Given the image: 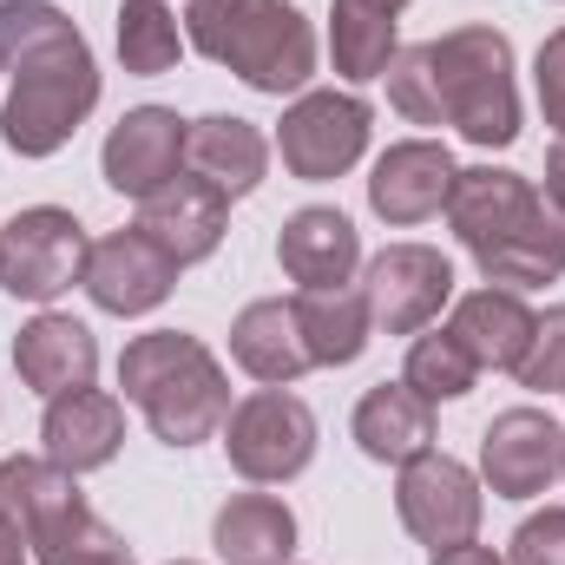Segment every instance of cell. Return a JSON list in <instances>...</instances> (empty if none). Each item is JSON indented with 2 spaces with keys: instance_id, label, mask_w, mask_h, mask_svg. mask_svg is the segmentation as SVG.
Returning <instances> with one entry per match:
<instances>
[{
  "instance_id": "6da1fadb",
  "label": "cell",
  "mask_w": 565,
  "mask_h": 565,
  "mask_svg": "<svg viewBox=\"0 0 565 565\" xmlns=\"http://www.w3.org/2000/svg\"><path fill=\"white\" fill-rule=\"evenodd\" d=\"M388 79V106L408 126H454L480 151H507L520 139V86H513V40L487 20L402 46Z\"/></svg>"
},
{
  "instance_id": "7a4b0ae2",
  "label": "cell",
  "mask_w": 565,
  "mask_h": 565,
  "mask_svg": "<svg viewBox=\"0 0 565 565\" xmlns=\"http://www.w3.org/2000/svg\"><path fill=\"white\" fill-rule=\"evenodd\" d=\"M447 231L500 289H540L565 277V217L533 178L507 164H467L447 191Z\"/></svg>"
},
{
  "instance_id": "3957f363",
  "label": "cell",
  "mask_w": 565,
  "mask_h": 565,
  "mask_svg": "<svg viewBox=\"0 0 565 565\" xmlns=\"http://www.w3.org/2000/svg\"><path fill=\"white\" fill-rule=\"evenodd\" d=\"M119 388L164 447H198L231 422V375L224 362L184 329H145L119 355Z\"/></svg>"
},
{
  "instance_id": "277c9868",
  "label": "cell",
  "mask_w": 565,
  "mask_h": 565,
  "mask_svg": "<svg viewBox=\"0 0 565 565\" xmlns=\"http://www.w3.org/2000/svg\"><path fill=\"white\" fill-rule=\"evenodd\" d=\"M184 40L237 73L250 93H309L316 79V26L302 20L296 0H191L184 7Z\"/></svg>"
},
{
  "instance_id": "5b68a950",
  "label": "cell",
  "mask_w": 565,
  "mask_h": 565,
  "mask_svg": "<svg viewBox=\"0 0 565 565\" xmlns=\"http://www.w3.org/2000/svg\"><path fill=\"white\" fill-rule=\"evenodd\" d=\"M93 106H99V60H93L86 33L66 20L7 66L0 145L13 158H53L93 119Z\"/></svg>"
},
{
  "instance_id": "8992f818",
  "label": "cell",
  "mask_w": 565,
  "mask_h": 565,
  "mask_svg": "<svg viewBox=\"0 0 565 565\" xmlns=\"http://www.w3.org/2000/svg\"><path fill=\"white\" fill-rule=\"evenodd\" d=\"M0 513L26 533L33 565H139L126 533L86 507L79 473H60L46 454L0 460Z\"/></svg>"
},
{
  "instance_id": "52a82bcc",
  "label": "cell",
  "mask_w": 565,
  "mask_h": 565,
  "mask_svg": "<svg viewBox=\"0 0 565 565\" xmlns=\"http://www.w3.org/2000/svg\"><path fill=\"white\" fill-rule=\"evenodd\" d=\"M369 132H375V106L362 93H335V86L296 93L277 126L282 171L302 178V184H329V178H342V171L362 164Z\"/></svg>"
},
{
  "instance_id": "ba28073f",
  "label": "cell",
  "mask_w": 565,
  "mask_h": 565,
  "mask_svg": "<svg viewBox=\"0 0 565 565\" xmlns=\"http://www.w3.org/2000/svg\"><path fill=\"white\" fill-rule=\"evenodd\" d=\"M86 224L60 204H33V211H13L7 231H0V289L13 302H60L73 282L86 277Z\"/></svg>"
},
{
  "instance_id": "9c48e42d",
  "label": "cell",
  "mask_w": 565,
  "mask_h": 565,
  "mask_svg": "<svg viewBox=\"0 0 565 565\" xmlns=\"http://www.w3.org/2000/svg\"><path fill=\"white\" fill-rule=\"evenodd\" d=\"M224 454L250 487H289L316 460V415L289 388H257L231 408L224 422Z\"/></svg>"
},
{
  "instance_id": "30bf717a",
  "label": "cell",
  "mask_w": 565,
  "mask_h": 565,
  "mask_svg": "<svg viewBox=\"0 0 565 565\" xmlns=\"http://www.w3.org/2000/svg\"><path fill=\"white\" fill-rule=\"evenodd\" d=\"M395 513L408 526V540H422L427 553H447V546H467L480 533V513H487V493H480V473L460 467L454 454H415L395 480Z\"/></svg>"
},
{
  "instance_id": "8fae6325",
  "label": "cell",
  "mask_w": 565,
  "mask_h": 565,
  "mask_svg": "<svg viewBox=\"0 0 565 565\" xmlns=\"http://www.w3.org/2000/svg\"><path fill=\"white\" fill-rule=\"evenodd\" d=\"M362 296L382 335H422L454 302V264L434 244H388L382 257H369Z\"/></svg>"
},
{
  "instance_id": "7c38bea8",
  "label": "cell",
  "mask_w": 565,
  "mask_h": 565,
  "mask_svg": "<svg viewBox=\"0 0 565 565\" xmlns=\"http://www.w3.org/2000/svg\"><path fill=\"white\" fill-rule=\"evenodd\" d=\"M565 473V427L546 408H507L480 434V487L493 500H540Z\"/></svg>"
},
{
  "instance_id": "4fadbf2b",
  "label": "cell",
  "mask_w": 565,
  "mask_h": 565,
  "mask_svg": "<svg viewBox=\"0 0 565 565\" xmlns=\"http://www.w3.org/2000/svg\"><path fill=\"white\" fill-rule=\"evenodd\" d=\"M184 132H191V119H178L171 106H132L106 145H99V171H106V184L119 191V198H151V191H164L178 171H184Z\"/></svg>"
},
{
  "instance_id": "5bb4252c",
  "label": "cell",
  "mask_w": 565,
  "mask_h": 565,
  "mask_svg": "<svg viewBox=\"0 0 565 565\" xmlns=\"http://www.w3.org/2000/svg\"><path fill=\"white\" fill-rule=\"evenodd\" d=\"M79 289H86L106 316H151V309L178 289V264L132 224V231H113V237H99V244L86 250Z\"/></svg>"
},
{
  "instance_id": "9a60e30c",
  "label": "cell",
  "mask_w": 565,
  "mask_h": 565,
  "mask_svg": "<svg viewBox=\"0 0 565 565\" xmlns=\"http://www.w3.org/2000/svg\"><path fill=\"white\" fill-rule=\"evenodd\" d=\"M139 231L178 264V270H184V264H204V257H217V244H224V231H231V198H224L217 184L178 171L164 191L139 198Z\"/></svg>"
},
{
  "instance_id": "2e32d148",
  "label": "cell",
  "mask_w": 565,
  "mask_h": 565,
  "mask_svg": "<svg viewBox=\"0 0 565 565\" xmlns=\"http://www.w3.org/2000/svg\"><path fill=\"white\" fill-rule=\"evenodd\" d=\"M454 151L440 139H402L388 145L369 171V211L395 231L427 224L434 211H447V191H454Z\"/></svg>"
},
{
  "instance_id": "e0dca14e",
  "label": "cell",
  "mask_w": 565,
  "mask_h": 565,
  "mask_svg": "<svg viewBox=\"0 0 565 565\" xmlns=\"http://www.w3.org/2000/svg\"><path fill=\"white\" fill-rule=\"evenodd\" d=\"M126 447V402L106 395V388H73V395H53L46 415H40V454L60 467V473H99L113 467Z\"/></svg>"
},
{
  "instance_id": "ac0fdd59",
  "label": "cell",
  "mask_w": 565,
  "mask_h": 565,
  "mask_svg": "<svg viewBox=\"0 0 565 565\" xmlns=\"http://www.w3.org/2000/svg\"><path fill=\"white\" fill-rule=\"evenodd\" d=\"M277 264L296 289H342L362 270V231L335 204H302L296 217H282Z\"/></svg>"
},
{
  "instance_id": "d6986e66",
  "label": "cell",
  "mask_w": 565,
  "mask_h": 565,
  "mask_svg": "<svg viewBox=\"0 0 565 565\" xmlns=\"http://www.w3.org/2000/svg\"><path fill=\"white\" fill-rule=\"evenodd\" d=\"M13 369L33 395H73V388H93L99 375V342L79 316H60V309H40L20 335H13Z\"/></svg>"
},
{
  "instance_id": "ffe728a7",
  "label": "cell",
  "mask_w": 565,
  "mask_h": 565,
  "mask_svg": "<svg viewBox=\"0 0 565 565\" xmlns=\"http://www.w3.org/2000/svg\"><path fill=\"white\" fill-rule=\"evenodd\" d=\"M184 171L204 178V184H217L237 204V198H250L270 178V139L250 119H237V113H204L184 132Z\"/></svg>"
},
{
  "instance_id": "44dd1931",
  "label": "cell",
  "mask_w": 565,
  "mask_h": 565,
  "mask_svg": "<svg viewBox=\"0 0 565 565\" xmlns=\"http://www.w3.org/2000/svg\"><path fill=\"white\" fill-rule=\"evenodd\" d=\"M231 362L264 382V388H289L296 375H309V342H302V322H296V296H264V302H244L237 322H231Z\"/></svg>"
},
{
  "instance_id": "7402d4cb",
  "label": "cell",
  "mask_w": 565,
  "mask_h": 565,
  "mask_svg": "<svg viewBox=\"0 0 565 565\" xmlns=\"http://www.w3.org/2000/svg\"><path fill=\"white\" fill-rule=\"evenodd\" d=\"M533 322H540V316L526 309L520 289L487 282V289L454 296L447 335L473 355V369H520V355H526V342H533Z\"/></svg>"
},
{
  "instance_id": "603a6c76",
  "label": "cell",
  "mask_w": 565,
  "mask_h": 565,
  "mask_svg": "<svg viewBox=\"0 0 565 565\" xmlns=\"http://www.w3.org/2000/svg\"><path fill=\"white\" fill-rule=\"evenodd\" d=\"M349 434H355V447H362L369 460H382V467H408L415 454L434 447V408H427L408 382H375V388L355 402Z\"/></svg>"
},
{
  "instance_id": "cb8c5ba5",
  "label": "cell",
  "mask_w": 565,
  "mask_h": 565,
  "mask_svg": "<svg viewBox=\"0 0 565 565\" xmlns=\"http://www.w3.org/2000/svg\"><path fill=\"white\" fill-rule=\"evenodd\" d=\"M211 546L224 565H289L296 553V513L277 493H231L211 520Z\"/></svg>"
},
{
  "instance_id": "d4e9b609",
  "label": "cell",
  "mask_w": 565,
  "mask_h": 565,
  "mask_svg": "<svg viewBox=\"0 0 565 565\" xmlns=\"http://www.w3.org/2000/svg\"><path fill=\"white\" fill-rule=\"evenodd\" d=\"M296 322H302V342H309V362H316V369H349V362H362V349H369V335H375V316H369L362 282H342V289H296Z\"/></svg>"
},
{
  "instance_id": "484cf974",
  "label": "cell",
  "mask_w": 565,
  "mask_h": 565,
  "mask_svg": "<svg viewBox=\"0 0 565 565\" xmlns=\"http://www.w3.org/2000/svg\"><path fill=\"white\" fill-rule=\"evenodd\" d=\"M402 40H395V13L375 0H335L329 7V60L349 86H369L395 66Z\"/></svg>"
},
{
  "instance_id": "4316f807",
  "label": "cell",
  "mask_w": 565,
  "mask_h": 565,
  "mask_svg": "<svg viewBox=\"0 0 565 565\" xmlns=\"http://www.w3.org/2000/svg\"><path fill=\"white\" fill-rule=\"evenodd\" d=\"M178 53H184V33H178V13L164 0H119V66L132 79L171 73Z\"/></svg>"
},
{
  "instance_id": "83f0119b",
  "label": "cell",
  "mask_w": 565,
  "mask_h": 565,
  "mask_svg": "<svg viewBox=\"0 0 565 565\" xmlns=\"http://www.w3.org/2000/svg\"><path fill=\"white\" fill-rule=\"evenodd\" d=\"M402 382L422 395L427 408H440V402H467V395H473V382H480V369H473V355H467L447 329H422V335L408 342Z\"/></svg>"
},
{
  "instance_id": "f1b7e54d",
  "label": "cell",
  "mask_w": 565,
  "mask_h": 565,
  "mask_svg": "<svg viewBox=\"0 0 565 565\" xmlns=\"http://www.w3.org/2000/svg\"><path fill=\"white\" fill-rule=\"evenodd\" d=\"M513 375L533 395H565V302L533 322V342H526V355H520Z\"/></svg>"
},
{
  "instance_id": "f546056e",
  "label": "cell",
  "mask_w": 565,
  "mask_h": 565,
  "mask_svg": "<svg viewBox=\"0 0 565 565\" xmlns=\"http://www.w3.org/2000/svg\"><path fill=\"white\" fill-rule=\"evenodd\" d=\"M507 565H565V507H546V513H526L513 526V546H507Z\"/></svg>"
},
{
  "instance_id": "4dcf8cb0",
  "label": "cell",
  "mask_w": 565,
  "mask_h": 565,
  "mask_svg": "<svg viewBox=\"0 0 565 565\" xmlns=\"http://www.w3.org/2000/svg\"><path fill=\"white\" fill-rule=\"evenodd\" d=\"M533 93H540L546 126L565 139V26L546 33V46H540V60H533Z\"/></svg>"
},
{
  "instance_id": "1f68e13d",
  "label": "cell",
  "mask_w": 565,
  "mask_h": 565,
  "mask_svg": "<svg viewBox=\"0 0 565 565\" xmlns=\"http://www.w3.org/2000/svg\"><path fill=\"white\" fill-rule=\"evenodd\" d=\"M546 204L565 217V139H553V151H546Z\"/></svg>"
},
{
  "instance_id": "d6a6232c",
  "label": "cell",
  "mask_w": 565,
  "mask_h": 565,
  "mask_svg": "<svg viewBox=\"0 0 565 565\" xmlns=\"http://www.w3.org/2000/svg\"><path fill=\"white\" fill-rule=\"evenodd\" d=\"M427 565H507V559H500L493 546H473V540H467V546H447V553H434Z\"/></svg>"
},
{
  "instance_id": "836d02e7",
  "label": "cell",
  "mask_w": 565,
  "mask_h": 565,
  "mask_svg": "<svg viewBox=\"0 0 565 565\" xmlns=\"http://www.w3.org/2000/svg\"><path fill=\"white\" fill-rule=\"evenodd\" d=\"M0 565H33V553H26V533L0 513Z\"/></svg>"
},
{
  "instance_id": "e575fe53",
  "label": "cell",
  "mask_w": 565,
  "mask_h": 565,
  "mask_svg": "<svg viewBox=\"0 0 565 565\" xmlns=\"http://www.w3.org/2000/svg\"><path fill=\"white\" fill-rule=\"evenodd\" d=\"M375 7H388V13H402V7H408V0H375Z\"/></svg>"
},
{
  "instance_id": "d590c367",
  "label": "cell",
  "mask_w": 565,
  "mask_h": 565,
  "mask_svg": "<svg viewBox=\"0 0 565 565\" xmlns=\"http://www.w3.org/2000/svg\"><path fill=\"white\" fill-rule=\"evenodd\" d=\"M171 565H198V559H171Z\"/></svg>"
}]
</instances>
